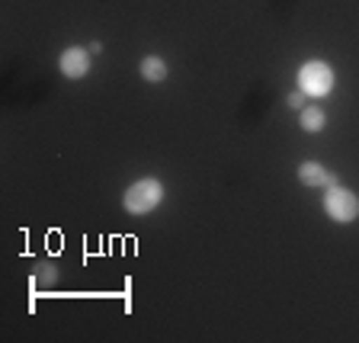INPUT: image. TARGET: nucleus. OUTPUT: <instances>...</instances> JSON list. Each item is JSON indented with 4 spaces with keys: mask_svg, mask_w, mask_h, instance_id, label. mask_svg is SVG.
I'll use <instances>...</instances> for the list:
<instances>
[{
    "mask_svg": "<svg viewBox=\"0 0 359 343\" xmlns=\"http://www.w3.org/2000/svg\"><path fill=\"white\" fill-rule=\"evenodd\" d=\"M324 209L334 222H353L359 215V199L353 189H344V187H330L327 196H324Z\"/></svg>",
    "mask_w": 359,
    "mask_h": 343,
    "instance_id": "7ed1b4c3",
    "label": "nucleus"
},
{
    "mask_svg": "<svg viewBox=\"0 0 359 343\" xmlns=\"http://www.w3.org/2000/svg\"><path fill=\"white\" fill-rule=\"evenodd\" d=\"M299 180L305 183V187H334V173H327L318 161H305V164L299 167Z\"/></svg>",
    "mask_w": 359,
    "mask_h": 343,
    "instance_id": "39448f33",
    "label": "nucleus"
},
{
    "mask_svg": "<svg viewBox=\"0 0 359 343\" xmlns=\"http://www.w3.org/2000/svg\"><path fill=\"white\" fill-rule=\"evenodd\" d=\"M36 276L42 279V283H55V276H58V273H55V267H48V263H42V267L36 269Z\"/></svg>",
    "mask_w": 359,
    "mask_h": 343,
    "instance_id": "6e6552de",
    "label": "nucleus"
},
{
    "mask_svg": "<svg viewBox=\"0 0 359 343\" xmlns=\"http://www.w3.org/2000/svg\"><path fill=\"white\" fill-rule=\"evenodd\" d=\"M289 106H292V109H305V93H302V90L289 93Z\"/></svg>",
    "mask_w": 359,
    "mask_h": 343,
    "instance_id": "1a4fd4ad",
    "label": "nucleus"
},
{
    "mask_svg": "<svg viewBox=\"0 0 359 343\" xmlns=\"http://www.w3.org/2000/svg\"><path fill=\"white\" fill-rule=\"evenodd\" d=\"M161 199H164V187H161V180L144 177V180H138L135 187H128L126 212L128 215H148V212H154L157 206H161Z\"/></svg>",
    "mask_w": 359,
    "mask_h": 343,
    "instance_id": "f257e3e1",
    "label": "nucleus"
},
{
    "mask_svg": "<svg viewBox=\"0 0 359 343\" xmlns=\"http://www.w3.org/2000/svg\"><path fill=\"white\" fill-rule=\"evenodd\" d=\"M58 67L61 74L71 77V81H77V77H83L90 71V52L87 48H65L58 58Z\"/></svg>",
    "mask_w": 359,
    "mask_h": 343,
    "instance_id": "20e7f679",
    "label": "nucleus"
},
{
    "mask_svg": "<svg viewBox=\"0 0 359 343\" xmlns=\"http://www.w3.org/2000/svg\"><path fill=\"white\" fill-rule=\"evenodd\" d=\"M142 77L148 83H161V81H167V65L157 55H151V58H144L142 61Z\"/></svg>",
    "mask_w": 359,
    "mask_h": 343,
    "instance_id": "423d86ee",
    "label": "nucleus"
},
{
    "mask_svg": "<svg viewBox=\"0 0 359 343\" xmlns=\"http://www.w3.org/2000/svg\"><path fill=\"white\" fill-rule=\"evenodd\" d=\"M299 90L305 97H327L334 90V71L324 61H308L299 71Z\"/></svg>",
    "mask_w": 359,
    "mask_h": 343,
    "instance_id": "f03ea898",
    "label": "nucleus"
},
{
    "mask_svg": "<svg viewBox=\"0 0 359 343\" xmlns=\"http://www.w3.org/2000/svg\"><path fill=\"white\" fill-rule=\"evenodd\" d=\"M302 128H305V132H321L324 128V109L321 106H305V109H302Z\"/></svg>",
    "mask_w": 359,
    "mask_h": 343,
    "instance_id": "0eeeda50",
    "label": "nucleus"
}]
</instances>
